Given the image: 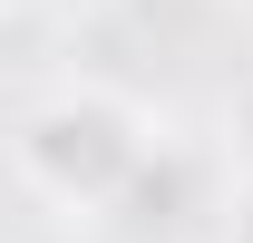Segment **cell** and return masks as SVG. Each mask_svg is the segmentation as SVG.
<instances>
[{
    "instance_id": "obj_1",
    "label": "cell",
    "mask_w": 253,
    "mask_h": 243,
    "mask_svg": "<svg viewBox=\"0 0 253 243\" xmlns=\"http://www.w3.org/2000/svg\"><path fill=\"white\" fill-rule=\"evenodd\" d=\"M10 156H20V175H30L49 204L97 214V204H117L126 185L146 175L156 146H146V117H136L117 88H59V97H39L30 117H20Z\"/></svg>"
}]
</instances>
